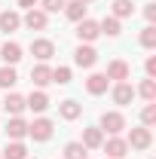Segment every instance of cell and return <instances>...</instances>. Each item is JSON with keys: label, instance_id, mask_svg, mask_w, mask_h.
<instances>
[{"label": "cell", "instance_id": "obj_29", "mask_svg": "<svg viewBox=\"0 0 156 159\" xmlns=\"http://www.w3.org/2000/svg\"><path fill=\"white\" fill-rule=\"evenodd\" d=\"M52 83L67 86V83H71V67H55V70H52Z\"/></svg>", "mask_w": 156, "mask_h": 159}, {"label": "cell", "instance_id": "obj_12", "mask_svg": "<svg viewBox=\"0 0 156 159\" xmlns=\"http://www.w3.org/2000/svg\"><path fill=\"white\" fill-rule=\"evenodd\" d=\"M6 138H12V141H21V138H28V122L21 116H9V122H6Z\"/></svg>", "mask_w": 156, "mask_h": 159}, {"label": "cell", "instance_id": "obj_17", "mask_svg": "<svg viewBox=\"0 0 156 159\" xmlns=\"http://www.w3.org/2000/svg\"><path fill=\"white\" fill-rule=\"evenodd\" d=\"M25 104H28V110H34V113H43V110L49 107V95H46L43 89H37V92H31V95L25 98Z\"/></svg>", "mask_w": 156, "mask_h": 159}, {"label": "cell", "instance_id": "obj_21", "mask_svg": "<svg viewBox=\"0 0 156 159\" xmlns=\"http://www.w3.org/2000/svg\"><path fill=\"white\" fill-rule=\"evenodd\" d=\"M135 95H141L147 104H150V101H156V80H150V77L141 80V86L135 89Z\"/></svg>", "mask_w": 156, "mask_h": 159}, {"label": "cell", "instance_id": "obj_19", "mask_svg": "<svg viewBox=\"0 0 156 159\" xmlns=\"http://www.w3.org/2000/svg\"><path fill=\"white\" fill-rule=\"evenodd\" d=\"M107 86H110V80L104 77V74H92V77L86 80V92H89V95H104Z\"/></svg>", "mask_w": 156, "mask_h": 159}, {"label": "cell", "instance_id": "obj_11", "mask_svg": "<svg viewBox=\"0 0 156 159\" xmlns=\"http://www.w3.org/2000/svg\"><path fill=\"white\" fill-rule=\"evenodd\" d=\"M0 107H3L9 116H21V113L28 110V104H25V98H21L19 92H9V95H6V101H3Z\"/></svg>", "mask_w": 156, "mask_h": 159}, {"label": "cell", "instance_id": "obj_10", "mask_svg": "<svg viewBox=\"0 0 156 159\" xmlns=\"http://www.w3.org/2000/svg\"><path fill=\"white\" fill-rule=\"evenodd\" d=\"M110 98H113V104H119V107L132 104V98H135V86H132V83H117L113 92H110Z\"/></svg>", "mask_w": 156, "mask_h": 159}, {"label": "cell", "instance_id": "obj_15", "mask_svg": "<svg viewBox=\"0 0 156 159\" xmlns=\"http://www.w3.org/2000/svg\"><path fill=\"white\" fill-rule=\"evenodd\" d=\"M0 58L6 61L9 67H16V64L21 61V46L16 43V40H9V43H3V46H0Z\"/></svg>", "mask_w": 156, "mask_h": 159}, {"label": "cell", "instance_id": "obj_18", "mask_svg": "<svg viewBox=\"0 0 156 159\" xmlns=\"http://www.w3.org/2000/svg\"><path fill=\"white\" fill-rule=\"evenodd\" d=\"M58 113H61V119L74 122V119H80V113H83V104H77L74 98H64V101L58 104Z\"/></svg>", "mask_w": 156, "mask_h": 159}, {"label": "cell", "instance_id": "obj_8", "mask_svg": "<svg viewBox=\"0 0 156 159\" xmlns=\"http://www.w3.org/2000/svg\"><path fill=\"white\" fill-rule=\"evenodd\" d=\"M31 55H34L37 61H49L52 55H55V43H52V40H46V37L34 40V43H31Z\"/></svg>", "mask_w": 156, "mask_h": 159}, {"label": "cell", "instance_id": "obj_20", "mask_svg": "<svg viewBox=\"0 0 156 159\" xmlns=\"http://www.w3.org/2000/svg\"><path fill=\"white\" fill-rule=\"evenodd\" d=\"M86 9H89V6H86L83 0H71V3H64V16H67L71 21H83V19H86Z\"/></svg>", "mask_w": 156, "mask_h": 159}, {"label": "cell", "instance_id": "obj_7", "mask_svg": "<svg viewBox=\"0 0 156 159\" xmlns=\"http://www.w3.org/2000/svg\"><path fill=\"white\" fill-rule=\"evenodd\" d=\"M74 61H77V67H95V61H98L95 46H89V43H80L77 52H74Z\"/></svg>", "mask_w": 156, "mask_h": 159}, {"label": "cell", "instance_id": "obj_36", "mask_svg": "<svg viewBox=\"0 0 156 159\" xmlns=\"http://www.w3.org/2000/svg\"><path fill=\"white\" fill-rule=\"evenodd\" d=\"M107 159H110V156H107Z\"/></svg>", "mask_w": 156, "mask_h": 159}, {"label": "cell", "instance_id": "obj_35", "mask_svg": "<svg viewBox=\"0 0 156 159\" xmlns=\"http://www.w3.org/2000/svg\"><path fill=\"white\" fill-rule=\"evenodd\" d=\"M0 159H3V153H0Z\"/></svg>", "mask_w": 156, "mask_h": 159}, {"label": "cell", "instance_id": "obj_28", "mask_svg": "<svg viewBox=\"0 0 156 159\" xmlns=\"http://www.w3.org/2000/svg\"><path fill=\"white\" fill-rule=\"evenodd\" d=\"M141 122H144L147 129H150V125H156V104H153V101H150V104L141 110Z\"/></svg>", "mask_w": 156, "mask_h": 159}, {"label": "cell", "instance_id": "obj_5", "mask_svg": "<svg viewBox=\"0 0 156 159\" xmlns=\"http://www.w3.org/2000/svg\"><path fill=\"white\" fill-rule=\"evenodd\" d=\"M101 150H104L110 159H122L126 153H129V144H126V138H119V135H110V138L101 144Z\"/></svg>", "mask_w": 156, "mask_h": 159}, {"label": "cell", "instance_id": "obj_34", "mask_svg": "<svg viewBox=\"0 0 156 159\" xmlns=\"http://www.w3.org/2000/svg\"><path fill=\"white\" fill-rule=\"evenodd\" d=\"M83 3H92V0H83Z\"/></svg>", "mask_w": 156, "mask_h": 159}, {"label": "cell", "instance_id": "obj_1", "mask_svg": "<svg viewBox=\"0 0 156 159\" xmlns=\"http://www.w3.org/2000/svg\"><path fill=\"white\" fill-rule=\"evenodd\" d=\"M52 132H55V125L46 116H37L34 122H28V138H34V141H49Z\"/></svg>", "mask_w": 156, "mask_h": 159}, {"label": "cell", "instance_id": "obj_31", "mask_svg": "<svg viewBox=\"0 0 156 159\" xmlns=\"http://www.w3.org/2000/svg\"><path fill=\"white\" fill-rule=\"evenodd\" d=\"M144 70H147V77H150V80L156 77V55H150V58L144 61Z\"/></svg>", "mask_w": 156, "mask_h": 159}, {"label": "cell", "instance_id": "obj_27", "mask_svg": "<svg viewBox=\"0 0 156 159\" xmlns=\"http://www.w3.org/2000/svg\"><path fill=\"white\" fill-rule=\"evenodd\" d=\"M141 46H144V49H156V28L153 25H147V28L141 31Z\"/></svg>", "mask_w": 156, "mask_h": 159}, {"label": "cell", "instance_id": "obj_25", "mask_svg": "<svg viewBox=\"0 0 156 159\" xmlns=\"http://www.w3.org/2000/svg\"><path fill=\"white\" fill-rule=\"evenodd\" d=\"M132 12H135L132 0H113V19H129Z\"/></svg>", "mask_w": 156, "mask_h": 159}, {"label": "cell", "instance_id": "obj_3", "mask_svg": "<svg viewBox=\"0 0 156 159\" xmlns=\"http://www.w3.org/2000/svg\"><path fill=\"white\" fill-rule=\"evenodd\" d=\"M126 144H129V150H147V147L153 144V132H150L147 125H138V129L129 132Z\"/></svg>", "mask_w": 156, "mask_h": 159}, {"label": "cell", "instance_id": "obj_13", "mask_svg": "<svg viewBox=\"0 0 156 159\" xmlns=\"http://www.w3.org/2000/svg\"><path fill=\"white\" fill-rule=\"evenodd\" d=\"M31 83H34L37 89H43V86H49V83H52V67H49L46 61H40L37 67H31Z\"/></svg>", "mask_w": 156, "mask_h": 159}, {"label": "cell", "instance_id": "obj_26", "mask_svg": "<svg viewBox=\"0 0 156 159\" xmlns=\"http://www.w3.org/2000/svg\"><path fill=\"white\" fill-rule=\"evenodd\" d=\"M19 83V74H16V67H0V89H12Z\"/></svg>", "mask_w": 156, "mask_h": 159}, {"label": "cell", "instance_id": "obj_23", "mask_svg": "<svg viewBox=\"0 0 156 159\" xmlns=\"http://www.w3.org/2000/svg\"><path fill=\"white\" fill-rule=\"evenodd\" d=\"M98 28H101V34H107V37H119V19H113V16H107V19L98 21Z\"/></svg>", "mask_w": 156, "mask_h": 159}, {"label": "cell", "instance_id": "obj_32", "mask_svg": "<svg viewBox=\"0 0 156 159\" xmlns=\"http://www.w3.org/2000/svg\"><path fill=\"white\" fill-rule=\"evenodd\" d=\"M144 19L150 21V25L156 21V3H147V6H144Z\"/></svg>", "mask_w": 156, "mask_h": 159}, {"label": "cell", "instance_id": "obj_22", "mask_svg": "<svg viewBox=\"0 0 156 159\" xmlns=\"http://www.w3.org/2000/svg\"><path fill=\"white\" fill-rule=\"evenodd\" d=\"M64 159H89V150L80 141H71V144H64Z\"/></svg>", "mask_w": 156, "mask_h": 159}, {"label": "cell", "instance_id": "obj_24", "mask_svg": "<svg viewBox=\"0 0 156 159\" xmlns=\"http://www.w3.org/2000/svg\"><path fill=\"white\" fill-rule=\"evenodd\" d=\"M3 159H28V147L21 141H12L6 150H3Z\"/></svg>", "mask_w": 156, "mask_h": 159}, {"label": "cell", "instance_id": "obj_30", "mask_svg": "<svg viewBox=\"0 0 156 159\" xmlns=\"http://www.w3.org/2000/svg\"><path fill=\"white\" fill-rule=\"evenodd\" d=\"M40 3H43V12H58V9H64L67 0H40Z\"/></svg>", "mask_w": 156, "mask_h": 159}, {"label": "cell", "instance_id": "obj_16", "mask_svg": "<svg viewBox=\"0 0 156 159\" xmlns=\"http://www.w3.org/2000/svg\"><path fill=\"white\" fill-rule=\"evenodd\" d=\"M19 28H21V16L16 9L0 12V31H3V34H12V31H19Z\"/></svg>", "mask_w": 156, "mask_h": 159}, {"label": "cell", "instance_id": "obj_6", "mask_svg": "<svg viewBox=\"0 0 156 159\" xmlns=\"http://www.w3.org/2000/svg\"><path fill=\"white\" fill-rule=\"evenodd\" d=\"M77 37H80V43H92V40H98V37H101L98 21H95V19H83V21H77Z\"/></svg>", "mask_w": 156, "mask_h": 159}, {"label": "cell", "instance_id": "obj_14", "mask_svg": "<svg viewBox=\"0 0 156 159\" xmlns=\"http://www.w3.org/2000/svg\"><path fill=\"white\" fill-rule=\"evenodd\" d=\"M86 150H98L101 144H104V132L98 129V125H89V129H83V141H80Z\"/></svg>", "mask_w": 156, "mask_h": 159}, {"label": "cell", "instance_id": "obj_33", "mask_svg": "<svg viewBox=\"0 0 156 159\" xmlns=\"http://www.w3.org/2000/svg\"><path fill=\"white\" fill-rule=\"evenodd\" d=\"M40 0H19V6H25V9H34Z\"/></svg>", "mask_w": 156, "mask_h": 159}, {"label": "cell", "instance_id": "obj_2", "mask_svg": "<svg viewBox=\"0 0 156 159\" xmlns=\"http://www.w3.org/2000/svg\"><path fill=\"white\" fill-rule=\"evenodd\" d=\"M101 132H107V135H119L122 129H126V116L119 113V110H104L101 113V125H98Z\"/></svg>", "mask_w": 156, "mask_h": 159}, {"label": "cell", "instance_id": "obj_4", "mask_svg": "<svg viewBox=\"0 0 156 159\" xmlns=\"http://www.w3.org/2000/svg\"><path fill=\"white\" fill-rule=\"evenodd\" d=\"M25 28H31V31H46V25H49V12H43V9H28L25 12V19H21Z\"/></svg>", "mask_w": 156, "mask_h": 159}, {"label": "cell", "instance_id": "obj_9", "mask_svg": "<svg viewBox=\"0 0 156 159\" xmlns=\"http://www.w3.org/2000/svg\"><path fill=\"white\" fill-rule=\"evenodd\" d=\"M129 74H132V67H129L122 58H113L110 64H107V74H104V77L113 80V83H126V80H129Z\"/></svg>", "mask_w": 156, "mask_h": 159}]
</instances>
